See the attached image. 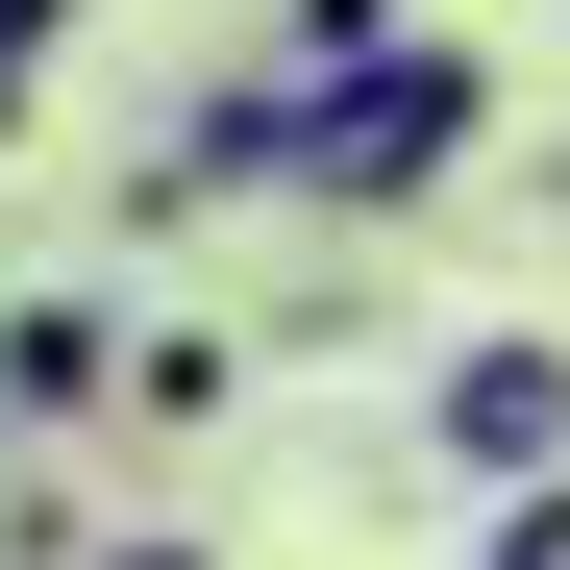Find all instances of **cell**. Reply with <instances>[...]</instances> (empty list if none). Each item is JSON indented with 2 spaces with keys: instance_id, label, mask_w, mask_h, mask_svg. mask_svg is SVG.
Returning a JSON list of instances; mask_svg holds the SVG:
<instances>
[{
  "instance_id": "1",
  "label": "cell",
  "mask_w": 570,
  "mask_h": 570,
  "mask_svg": "<svg viewBox=\"0 0 570 570\" xmlns=\"http://www.w3.org/2000/svg\"><path fill=\"white\" fill-rule=\"evenodd\" d=\"M471 149H497V75L422 26V50H372V75H323V100H298V199H347V224H422Z\"/></svg>"
},
{
  "instance_id": "2",
  "label": "cell",
  "mask_w": 570,
  "mask_h": 570,
  "mask_svg": "<svg viewBox=\"0 0 570 570\" xmlns=\"http://www.w3.org/2000/svg\"><path fill=\"white\" fill-rule=\"evenodd\" d=\"M422 446L497 471V497H570V347H546V323H471V347L422 372Z\"/></svg>"
},
{
  "instance_id": "3",
  "label": "cell",
  "mask_w": 570,
  "mask_h": 570,
  "mask_svg": "<svg viewBox=\"0 0 570 570\" xmlns=\"http://www.w3.org/2000/svg\"><path fill=\"white\" fill-rule=\"evenodd\" d=\"M26 422H125V323L100 298H0V446Z\"/></svg>"
},
{
  "instance_id": "4",
  "label": "cell",
  "mask_w": 570,
  "mask_h": 570,
  "mask_svg": "<svg viewBox=\"0 0 570 570\" xmlns=\"http://www.w3.org/2000/svg\"><path fill=\"white\" fill-rule=\"evenodd\" d=\"M224 397H248L224 323H149V347H125V422H224Z\"/></svg>"
},
{
  "instance_id": "5",
  "label": "cell",
  "mask_w": 570,
  "mask_h": 570,
  "mask_svg": "<svg viewBox=\"0 0 570 570\" xmlns=\"http://www.w3.org/2000/svg\"><path fill=\"white\" fill-rule=\"evenodd\" d=\"M497 570H570V497H521V521H497Z\"/></svg>"
},
{
  "instance_id": "6",
  "label": "cell",
  "mask_w": 570,
  "mask_h": 570,
  "mask_svg": "<svg viewBox=\"0 0 570 570\" xmlns=\"http://www.w3.org/2000/svg\"><path fill=\"white\" fill-rule=\"evenodd\" d=\"M100 570H224V546H174V521H149V546H100Z\"/></svg>"
},
{
  "instance_id": "7",
  "label": "cell",
  "mask_w": 570,
  "mask_h": 570,
  "mask_svg": "<svg viewBox=\"0 0 570 570\" xmlns=\"http://www.w3.org/2000/svg\"><path fill=\"white\" fill-rule=\"evenodd\" d=\"M546 224H570V149H546Z\"/></svg>"
}]
</instances>
